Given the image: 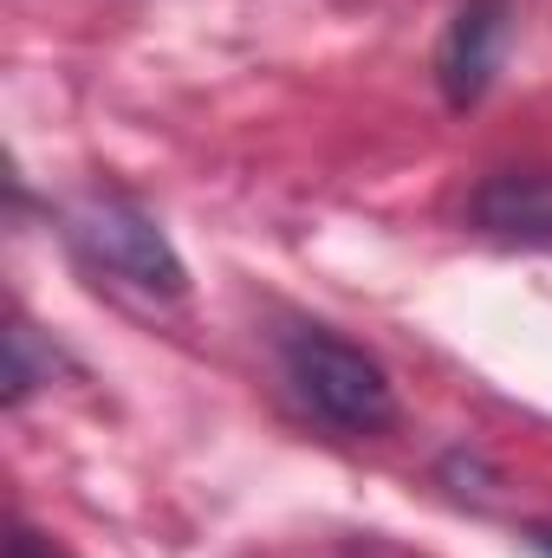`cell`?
<instances>
[{"mask_svg": "<svg viewBox=\"0 0 552 558\" xmlns=\"http://www.w3.org/2000/svg\"><path fill=\"white\" fill-rule=\"evenodd\" d=\"M65 241L98 267V274L124 279L149 299H182L189 292V267L169 247V234L156 228V215H143L131 195H105L85 189L79 202H65Z\"/></svg>", "mask_w": 552, "mask_h": 558, "instance_id": "cell-2", "label": "cell"}, {"mask_svg": "<svg viewBox=\"0 0 552 558\" xmlns=\"http://www.w3.org/2000/svg\"><path fill=\"white\" fill-rule=\"evenodd\" d=\"M52 364H59V351H39L33 325L13 318L7 325V410H20L39 384H52Z\"/></svg>", "mask_w": 552, "mask_h": 558, "instance_id": "cell-5", "label": "cell"}, {"mask_svg": "<svg viewBox=\"0 0 552 558\" xmlns=\"http://www.w3.org/2000/svg\"><path fill=\"white\" fill-rule=\"evenodd\" d=\"M7 558H65L52 539H39L33 526H13V539H7Z\"/></svg>", "mask_w": 552, "mask_h": 558, "instance_id": "cell-6", "label": "cell"}, {"mask_svg": "<svg viewBox=\"0 0 552 558\" xmlns=\"http://www.w3.org/2000/svg\"><path fill=\"white\" fill-rule=\"evenodd\" d=\"M475 221L507 241H552V175H494L475 195Z\"/></svg>", "mask_w": 552, "mask_h": 558, "instance_id": "cell-4", "label": "cell"}, {"mask_svg": "<svg viewBox=\"0 0 552 558\" xmlns=\"http://www.w3.org/2000/svg\"><path fill=\"white\" fill-rule=\"evenodd\" d=\"M533 546H540V558H552V526H540V533H533Z\"/></svg>", "mask_w": 552, "mask_h": 558, "instance_id": "cell-7", "label": "cell"}, {"mask_svg": "<svg viewBox=\"0 0 552 558\" xmlns=\"http://www.w3.org/2000/svg\"><path fill=\"white\" fill-rule=\"evenodd\" d=\"M501 52H507V0H461L435 46V85H442L448 111H475L488 98Z\"/></svg>", "mask_w": 552, "mask_h": 558, "instance_id": "cell-3", "label": "cell"}, {"mask_svg": "<svg viewBox=\"0 0 552 558\" xmlns=\"http://www.w3.org/2000/svg\"><path fill=\"white\" fill-rule=\"evenodd\" d=\"M279 364H286V384L292 397L325 416L345 435H377L397 422V390H391V371L358 351L351 338L338 331H319V325H299L279 338Z\"/></svg>", "mask_w": 552, "mask_h": 558, "instance_id": "cell-1", "label": "cell"}]
</instances>
